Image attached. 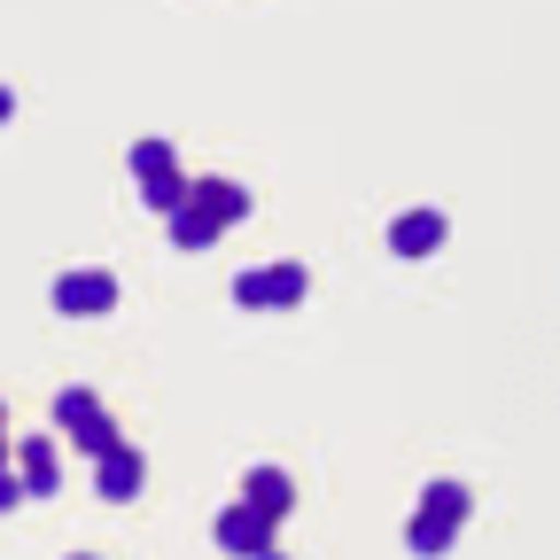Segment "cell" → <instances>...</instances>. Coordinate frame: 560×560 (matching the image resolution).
<instances>
[{
    "mask_svg": "<svg viewBox=\"0 0 560 560\" xmlns=\"http://www.w3.org/2000/svg\"><path fill=\"white\" fill-rule=\"evenodd\" d=\"M55 429H62V444H79L86 459L117 452V420L102 412V397H94V389H62V397H55Z\"/></svg>",
    "mask_w": 560,
    "mask_h": 560,
    "instance_id": "cell-1",
    "label": "cell"
},
{
    "mask_svg": "<svg viewBox=\"0 0 560 560\" xmlns=\"http://www.w3.org/2000/svg\"><path fill=\"white\" fill-rule=\"evenodd\" d=\"M467 522V490L459 482H429L420 490V514H412V552H444Z\"/></svg>",
    "mask_w": 560,
    "mask_h": 560,
    "instance_id": "cell-2",
    "label": "cell"
},
{
    "mask_svg": "<svg viewBox=\"0 0 560 560\" xmlns=\"http://www.w3.org/2000/svg\"><path fill=\"white\" fill-rule=\"evenodd\" d=\"M132 179H140V195H149V210H164V219L195 195V179H179V164H172L164 140H132Z\"/></svg>",
    "mask_w": 560,
    "mask_h": 560,
    "instance_id": "cell-3",
    "label": "cell"
},
{
    "mask_svg": "<svg viewBox=\"0 0 560 560\" xmlns=\"http://www.w3.org/2000/svg\"><path fill=\"white\" fill-rule=\"evenodd\" d=\"M304 289H312L304 265H257L234 280V304L242 312H289V304H304Z\"/></svg>",
    "mask_w": 560,
    "mask_h": 560,
    "instance_id": "cell-4",
    "label": "cell"
},
{
    "mask_svg": "<svg viewBox=\"0 0 560 560\" xmlns=\"http://www.w3.org/2000/svg\"><path fill=\"white\" fill-rule=\"evenodd\" d=\"M55 312H62V319H102V312H117V280H109V272H62V280H55Z\"/></svg>",
    "mask_w": 560,
    "mask_h": 560,
    "instance_id": "cell-5",
    "label": "cell"
},
{
    "mask_svg": "<svg viewBox=\"0 0 560 560\" xmlns=\"http://www.w3.org/2000/svg\"><path fill=\"white\" fill-rule=\"evenodd\" d=\"M272 529H280V522H272L265 506H249V499L219 514V545H226V552H242V560H257V552H272Z\"/></svg>",
    "mask_w": 560,
    "mask_h": 560,
    "instance_id": "cell-6",
    "label": "cell"
},
{
    "mask_svg": "<svg viewBox=\"0 0 560 560\" xmlns=\"http://www.w3.org/2000/svg\"><path fill=\"white\" fill-rule=\"evenodd\" d=\"M444 234H452L444 210H405V219L389 226V257H436V249H444Z\"/></svg>",
    "mask_w": 560,
    "mask_h": 560,
    "instance_id": "cell-7",
    "label": "cell"
},
{
    "mask_svg": "<svg viewBox=\"0 0 560 560\" xmlns=\"http://www.w3.org/2000/svg\"><path fill=\"white\" fill-rule=\"evenodd\" d=\"M94 467H102V475H94V490H102V499H109V506H125V499H140V482H149V459H140L132 444H117V452H102Z\"/></svg>",
    "mask_w": 560,
    "mask_h": 560,
    "instance_id": "cell-8",
    "label": "cell"
},
{
    "mask_svg": "<svg viewBox=\"0 0 560 560\" xmlns=\"http://www.w3.org/2000/svg\"><path fill=\"white\" fill-rule=\"evenodd\" d=\"M242 499H249V506H265L272 522H289V506H296V482L280 475V467H249V482H242Z\"/></svg>",
    "mask_w": 560,
    "mask_h": 560,
    "instance_id": "cell-9",
    "label": "cell"
},
{
    "mask_svg": "<svg viewBox=\"0 0 560 560\" xmlns=\"http://www.w3.org/2000/svg\"><path fill=\"white\" fill-rule=\"evenodd\" d=\"M219 234H226V226H219V219H210V210H202L195 195H187V202L172 210V249H210V242H219Z\"/></svg>",
    "mask_w": 560,
    "mask_h": 560,
    "instance_id": "cell-10",
    "label": "cell"
},
{
    "mask_svg": "<svg viewBox=\"0 0 560 560\" xmlns=\"http://www.w3.org/2000/svg\"><path fill=\"white\" fill-rule=\"evenodd\" d=\"M195 202H202L219 226H242V219H249V195H242L234 179H195Z\"/></svg>",
    "mask_w": 560,
    "mask_h": 560,
    "instance_id": "cell-11",
    "label": "cell"
},
{
    "mask_svg": "<svg viewBox=\"0 0 560 560\" xmlns=\"http://www.w3.org/2000/svg\"><path fill=\"white\" fill-rule=\"evenodd\" d=\"M55 482H62V475H55V444L32 436V444H24V490H32V499H47Z\"/></svg>",
    "mask_w": 560,
    "mask_h": 560,
    "instance_id": "cell-12",
    "label": "cell"
}]
</instances>
